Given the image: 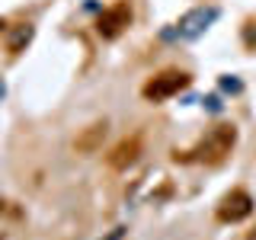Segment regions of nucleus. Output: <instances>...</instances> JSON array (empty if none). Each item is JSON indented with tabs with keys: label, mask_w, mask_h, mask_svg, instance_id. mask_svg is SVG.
<instances>
[{
	"label": "nucleus",
	"mask_w": 256,
	"mask_h": 240,
	"mask_svg": "<svg viewBox=\"0 0 256 240\" xmlns=\"http://www.w3.org/2000/svg\"><path fill=\"white\" fill-rule=\"evenodd\" d=\"M253 214V198L246 189H230L228 196H221L218 208H214V218L221 224H240Z\"/></svg>",
	"instance_id": "nucleus-3"
},
{
	"label": "nucleus",
	"mask_w": 256,
	"mask_h": 240,
	"mask_svg": "<svg viewBox=\"0 0 256 240\" xmlns=\"http://www.w3.org/2000/svg\"><path fill=\"white\" fill-rule=\"evenodd\" d=\"M128 26H132V4L128 0H116L112 6H106L96 16V32L102 38H118Z\"/></svg>",
	"instance_id": "nucleus-4"
},
{
	"label": "nucleus",
	"mask_w": 256,
	"mask_h": 240,
	"mask_svg": "<svg viewBox=\"0 0 256 240\" xmlns=\"http://www.w3.org/2000/svg\"><path fill=\"white\" fill-rule=\"evenodd\" d=\"M244 48L246 52H256V16L244 22Z\"/></svg>",
	"instance_id": "nucleus-9"
},
{
	"label": "nucleus",
	"mask_w": 256,
	"mask_h": 240,
	"mask_svg": "<svg viewBox=\"0 0 256 240\" xmlns=\"http://www.w3.org/2000/svg\"><path fill=\"white\" fill-rule=\"evenodd\" d=\"M237 144V128L230 122H218L212 125L208 132L202 134V141L196 144L192 150H176V160H182V164H208V166H218L228 160V154L234 150Z\"/></svg>",
	"instance_id": "nucleus-1"
},
{
	"label": "nucleus",
	"mask_w": 256,
	"mask_h": 240,
	"mask_svg": "<svg viewBox=\"0 0 256 240\" xmlns=\"http://www.w3.org/2000/svg\"><path fill=\"white\" fill-rule=\"evenodd\" d=\"M0 26H4V20H0Z\"/></svg>",
	"instance_id": "nucleus-10"
},
{
	"label": "nucleus",
	"mask_w": 256,
	"mask_h": 240,
	"mask_svg": "<svg viewBox=\"0 0 256 240\" xmlns=\"http://www.w3.org/2000/svg\"><path fill=\"white\" fill-rule=\"evenodd\" d=\"M189 84H192V77L186 70H160V74H154L141 86V96L148 102H164V100H170V96H176L180 90H186Z\"/></svg>",
	"instance_id": "nucleus-2"
},
{
	"label": "nucleus",
	"mask_w": 256,
	"mask_h": 240,
	"mask_svg": "<svg viewBox=\"0 0 256 240\" xmlns=\"http://www.w3.org/2000/svg\"><path fill=\"white\" fill-rule=\"evenodd\" d=\"M32 36H36V29H32L29 22H16V26H10V32H6V52L20 54L22 48L32 42Z\"/></svg>",
	"instance_id": "nucleus-7"
},
{
	"label": "nucleus",
	"mask_w": 256,
	"mask_h": 240,
	"mask_svg": "<svg viewBox=\"0 0 256 240\" xmlns=\"http://www.w3.org/2000/svg\"><path fill=\"white\" fill-rule=\"evenodd\" d=\"M212 20H214V10H192L189 16H182V32H186V36H196V32H202Z\"/></svg>",
	"instance_id": "nucleus-8"
},
{
	"label": "nucleus",
	"mask_w": 256,
	"mask_h": 240,
	"mask_svg": "<svg viewBox=\"0 0 256 240\" xmlns=\"http://www.w3.org/2000/svg\"><path fill=\"white\" fill-rule=\"evenodd\" d=\"M141 157V134H132V138H122L116 144V148L109 150V166L112 170H128V166H134Z\"/></svg>",
	"instance_id": "nucleus-5"
},
{
	"label": "nucleus",
	"mask_w": 256,
	"mask_h": 240,
	"mask_svg": "<svg viewBox=\"0 0 256 240\" xmlns=\"http://www.w3.org/2000/svg\"><path fill=\"white\" fill-rule=\"evenodd\" d=\"M106 134H109V125L106 122H93V125H86L84 132L74 138V148H77V154H96V150L102 148V141H106Z\"/></svg>",
	"instance_id": "nucleus-6"
}]
</instances>
